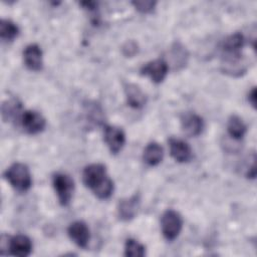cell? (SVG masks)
Listing matches in <instances>:
<instances>
[{"instance_id": "10", "label": "cell", "mask_w": 257, "mask_h": 257, "mask_svg": "<svg viewBox=\"0 0 257 257\" xmlns=\"http://www.w3.org/2000/svg\"><path fill=\"white\" fill-rule=\"evenodd\" d=\"M69 238L80 248H86L90 239L89 229L82 221H75L71 223L67 229Z\"/></svg>"}, {"instance_id": "23", "label": "cell", "mask_w": 257, "mask_h": 257, "mask_svg": "<svg viewBox=\"0 0 257 257\" xmlns=\"http://www.w3.org/2000/svg\"><path fill=\"white\" fill-rule=\"evenodd\" d=\"M132 4L135 6V8L142 12V13H149L152 12L156 6L155 1H148V0H143V1H133Z\"/></svg>"}, {"instance_id": "22", "label": "cell", "mask_w": 257, "mask_h": 257, "mask_svg": "<svg viewBox=\"0 0 257 257\" xmlns=\"http://www.w3.org/2000/svg\"><path fill=\"white\" fill-rule=\"evenodd\" d=\"M124 255L127 257H143L146 255V248L135 239H127L124 244Z\"/></svg>"}, {"instance_id": "15", "label": "cell", "mask_w": 257, "mask_h": 257, "mask_svg": "<svg viewBox=\"0 0 257 257\" xmlns=\"http://www.w3.org/2000/svg\"><path fill=\"white\" fill-rule=\"evenodd\" d=\"M124 93L127 104L134 108H142L147 102V96L135 83H126L124 85Z\"/></svg>"}, {"instance_id": "6", "label": "cell", "mask_w": 257, "mask_h": 257, "mask_svg": "<svg viewBox=\"0 0 257 257\" xmlns=\"http://www.w3.org/2000/svg\"><path fill=\"white\" fill-rule=\"evenodd\" d=\"M20 122L24 131L29 135L41 133L46 125L43 115L35 110H25L20 116Z\"/></svg>"}, {"instance_id": "19", "label": "cell", "mask_w": 257, "mask_h": 257, "mask_svg": "<svg viewBox=\"0 0 257 257\" xmlns=\"http://www.w3.org/2000/svg\"><path fill=\"white\" fill-rule=\"evenodd\" d=\"M21 102L18 99L12 98L6 100L2 104V118L4 121H9L15 118H20Z\"/></svg>"}, {"instance_id": "21", "label": "cell", "mask_w": 257, "mask_h": 257, "mask_svg": "<svg viewBox=\"0 0 257 257\" xmlns=\"http://www.w3.org/2000/svg\"><path fill=\"white\" fill-rule=\"evenodd\" d=\"M19 34V27L8 19L0 21V37L4 41H13Z\"/></svg>"}, {"instance_id": "8", "label": "cell", "mask_w": 257, "mask_h": 257, "mask_svg": "<svg viewBox=\"0 0 257 257\" xmlns=\"http://www.w3.org/2000/svg\"><path fill=\"white\" fill-rule=\"evenodd\" d=\"M248 65L242 54L239 55H223L221 69L224 73L231 76H240L246 73Z\"/></svg>"}, {"instance_id": "20", "label": "cell", "mask_w": 257, "mask_h": 257, "mask_svg": "<svg viewBox=\"0 0 257 257\" xmlns=\"http://www.w3.org/2000/svg\"><path fill=\"white\" fill-rule=\"evenodd\" d=\"M227 131L229 136L234 140H241L246 131V124L238 115H231L227 122Z\"/></svg>"}, {"instance_id": "13", "label": "cell", "mask_w": 257, "mask_h": 257, "mask_svg": "<svg viewBox=\"0 0 257 257\" xmlns=\"http://www.w3.org/2000/svg\"><path fill=\"white\" fill-rule=\"evenodd\" d=\"M7 249L9 253L14 256L26 257L30 255L32 251V243L31 240L25 235H16L10 238Z\"/></svg>"}, {"instance_id": "24", "label": "cell", "mask_w": 257, "mask_h": 257, "mask_svg": "<svg viewBox=\"0 0 257 257\" xmlns=\"http://www.w3.org/2000/svg\"><path fill=\"white\" fill-rule=\"evenodd\" d=\"M121 50H122V53L125 56H134L138 52V44L135 41H133V40L126 41L122 45V49Z\"/></svg>"}, {"instance_id": "4", "label": "cell", "mask_w": 257, "mask_h": 257, "mask_svg": "<svg viewBox=\"0 0 257 257\" xmlns=\"http://www.w3.org/2000/svg\"><path fill=\"white\" fill-rule=\"evenodd\" d=\"M52 185L60 205L67 206L72 199L74 191L73 180L66 174L57 173L52 178Z\"/></svg>"}, {"instance_id": "14", "label": "cell", "mask_w": 257, "mask_h": 257, "mask_svg": "<svg viewBox=\"0 0 257 257\" xmlns=\"http://www.w3.org/2000/svg\"><path fill=\"white\" fill-rule=\"evenodd\" d=\"M170 154L173 159L179 163H187L191 161L193 157V152L189 144L179 139H170Z\"/></svg>"}, {"instance_id": "2", "label": "cell", "mask_w": 257, "mask_h": 257, "mask_svg": "<svg viewBox=\"0 0 257 257\" xmlns=\"http://www.w3.org/2000/svg\"><path fill=\"white\" fill-rule=\"evenodd\" d=\"M4 177L12 186V188L20 193L28 191L32 185L29 169L22 163L12 164L5 171Z\"/></svg>"}, {"instance_id": "3", "label": "cell", "mask_w": 257, "mask_h": 257, "mask_svg": "<svg viewBox=\"0 0 257 257\" xmlns=\"http://www.w3.org/2000/svg\"><path fill=\"white\" fill-rule=\"evenodd\" d=\"M182 227L183 220L177 211L169 209L163 213L161 218V229L166 240H175L179 236Z\"/></svg>"}, {"instance_id": "25", "label": "cell", "mask_w": 257, "mask_h": 257, "mask_svg": "<svg viewBox=\"0 0 257 257\" xmlns=\"http://www.w3.org/2000/svg\"><path fill=\"white\" fill-rule=\"evenodd\" d=\"M248 100H249V102L252 104L253 107L256 106V88H255V87H253V88L251 89V91L249 92V94H248Z\"/></svg>"}, {"instance_id": "9", "label": "cell", "mask_w": 257, "mask_h": 257, "mask_svg": "<svg viewBox=\"0 0 257 257\" xmlns=\"http://www.w3.org/2000/svg\"><path fill=\"white\" fill-rule=\"evenodd\" d=\"M141 198L139 194H135L130 198L119 201L117 206V214L121 221H130L136 217L140 208Z\"/></svg>"}, {"instance_id": "1", "label": "cell", "mask_w": 257, "mask_h": 257, "mask_svg": "<svg viewBox=\"0 0 257 257\" xmlns=\"http://www.w3.org/2000/svg\"><path fill=\"white\" fill-rule=\"evenodd\" d=\"M84 185L100 200L108 199L113 192V182L107 176L106 169L102 164H91L82 172Z\"/></svg>"}, {"instance_id": "12", "label": "cell", "mask_w": 257, "mask_h": 257, "mask_svg": "<svg viewBox=\"0 0 257 257\" xmlns=\"http://www.w3.org/2000/svg\"><path fill=\"white\" fill-rule=\"evenodd\" d=\"M23 60L26 67L32 71H39L43 67L42 50L37 44H29L23 51Z\"/></svg>"}, {"instance_id": "16", "label": "cell", "mask_w": 257, "mask_h": 257, "mask_svg": "<svg viewBox=\"0 0 257 257\" xmlns=\"http://www.w3.org/2000/svg\"><path fill=\"white\" fill-rule=\"evenodd\" d=\"M244 45V37L241 33L236 32L229 35L223 42V55H239Z\"/></svg>"}, {"instance_id": "5", "label": "cell", "mask_w": 257, "mask_h": 257, "mask_svg": "<svg viewBox=\"0 0 257 257\" xmlns=\"http://www.w3.org/2000/svg\"><path fill=\"white\" fill-rule=\"evenodd\" d=\"M168 70V62L164 58H158L143 65L141 68V73L149 76L153 82L161 83L166 78Z\"/></svg>"}, {"instance_id": "17", "label": "cell", "mask_w": 257, "mask_h": 257, "mask_svg": "<svg viewBox=\"0 0 257 257\" xmlns=\"http://www.w3.org/2000/svg\"><path fill=\"white\" fill-rule=\"evenodd\" d=\"M169 58L172 61V65L174 69H181L184 66H186L188 62V51L187 49L179 42H176L173 44V46L170 49Z\"/></svg>"}, {"instance_id": "7", "label": "cell", "mask_w": 257, "mask_h": 257, "mask_svg": "<svg viewBox=\"0 0 257 257\" xmlns=\"http://www.w3.org/2000/svg\"><path fill=\"white\" fill-rule=\"evenodd\" d=\"M103 139L111 154H118L124 146L125 135L120 127L114 125H105L103 130Z\"/></svg>"}, {"instance_id": "18", "label": "cell", "mask_w": 257, "mask_h": 257, "mask_svg": "<svg viewBox=\"0 0 257 257\" xmlns=\"http://www.w3.org/2000/svg\"><path fill=\"white\" fill-rule=\"evenodd\" d=\"M164 157L163 148L157 143H150L144 150L143 159L149 166L159 165Z\"/></svg>"}, {"instance_id": "11", "label": "cell", "mask_w": 257, "mask_h": 257, "mask_svg": "<svg viewBox=\"0 0 257 257\" xmlns=\"http://www.w3.org/2000/svg\"><path fill=\"white\" fill-rule=\"evenodd\" d=\"M181 126L183 132L189 137L199 136L204 127L203 118L195 112H185L181 116Z\"/></svg>"}]
</instances>
